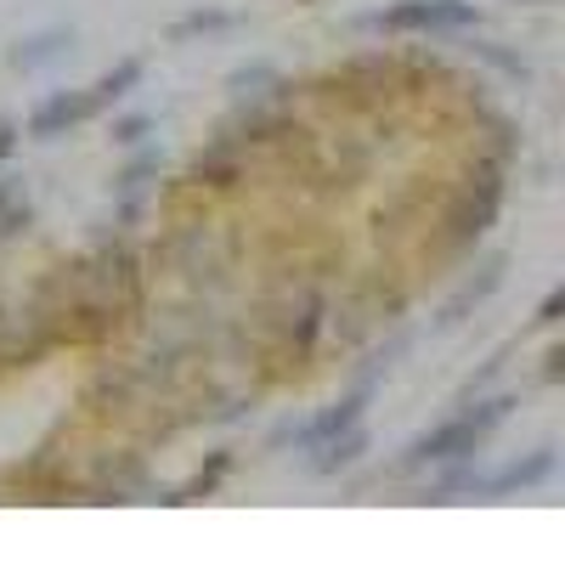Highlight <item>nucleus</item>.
<instances>
[{"mask_svg": "<svg viewBox=\"0 0 565 565\" xmlns=\"http://www.w3.org/2000/svg\"><path fill=\"white\" fill-rule=\"evenodd\" d=\"M509 407H514V396H487V402H476V407L452 413L447 424L424 430V436L402 452L396 476H418V469H441V463H458V458H476V452L487 447V436L509 418Z\"/></svg>", "mask_w": 565, "mask_h": 565, "instance_id": "nucleus-1", "label": "nucleus"}, {"mask_svg": "<svg viewBox=\"0 0 565 565\" xmlns=\"http://www.w3.org/2000/svg\"><path fill=\"white\" fill-rule=\"evenodd\" d=\"M476 23H481L476 0H396V7L362 18V29L373 34H463Z\"/></svg>", "mask_w": 565, "mask_h": 565, "instance_id": "nucleus-2", "label": "nucleus"}, {"mask_svg": "<svg viewBox=\"0 0 565 565\" xmlns=\"http://www.w3.org/2000/svg\"><path fill=\"white\" fill-rule=\"evenodd\" d=\"M362 413H367V385H356L351 396H340L334 407H322V413H317V418H306V424H289V430L277 436V447H295V452H317V447H328L334 436L356 430V424H362Z\"/></svg>", "mask_w": 565, "mask_h": 565, "instance_id": "nucleus-3", "label": "nucleus"}, {"mask_svg": "<svg viewBox=\"0 0 565 565\" xmlns=\"http://www.w3.org/2000/svg\"><path fill=\"white\" fill-rule=\"evenodd\" d=\"M554 476H559V452H554V447H537V452H526V458L498 463L492 476H481V469H476V492H469V498H514V492H537V487H548Z\"/></svg>", "mask_w": 565, "mask_h": 565, "instance_id": "nucleus-4", "label": "nucleus"}, {"mask_svg": "<svg viewBox=\"0 0 565 565\" xmlns=\"http://www.w3.org/2000/svg\"><path fill=\"white\" fill-rule=\"evenodd\" d=\"M498 204H503V170H487L469 193L458 199V210L447 215V238H452V249H469V244H481L487 238V226L498 221Z\"/></svg>", "mask_w": 565, "mask_h": 565, "instance_id": "nucleus-5", "label": "nucleus"}, {"mask_svg": "<svg viewBox=\"0 0 565 565\" xmlns=\"http://www.w3.org/2000/svg\"><path fill=\"white\" fill-rule=\"evenodd\" d=\"M90 119H97V103H90V90L79 85V90H52L45 103H34V114H29L23 130L34 141H57V136H68V130H79Z\"/></svg>", "mask_w": 565, "mask_h": 565, "instance_id": "nucleus-6", "label": "nucleus"}, {"mask_svg": "<svg viewBox=\"0 0 565 565\" xmlns=\"http://www.w3.org/2000/svg\"><path fill=\"white\" fill-rule=\"evenodd\" d=\"M68 45H74V29H40V34L18 40V52H12V68L34 74V68H45V63H57V57L68 52Z\"/></svg>", "mask_w": 565, "mask_h": 565, "instance_id": "nucleus-7", "label": "nucleus"}, {"mask_svg": "<svg viewBox=\"0 0 565 565\" xmlns=\"http://www.w3.org/2000/svg\"><path fill=\"white\" fill-rule=\"evenodd\" d=\"M136 85H141V57H119L103 79H90L85 90H90V103H97V114H108L114 103H125V97H130Z\"/></svg>", "mask_w": 565, "mask_h": 565, "instance_id": "nucleus-8", "label": "nucleus"}, {"mask_svg": "<svg viewBox=\"0 0 565 565\" xmlns=\"http://www.w3.org/2000/svg\"><path fill=\"white\" fill-rule=\"evenodd\" d=\"M362 452H367V436H362V424H356V430H345V436H334L328 447H317L306 458V469H311V476H340V469H351Z\"/></svg>", "mask_w": 565, "mask_h": 565, "instance_id": "nucleus-9", "label": "nucleus"}, {"mask_svg": "<svg viewBox=\"0 0 565 565\" xmlns=\"http://www.w3.org/2000/svg\"><path fill=\"white\" fill-rule=\"evenodd\" d=\"M226 29H238V12H221V7H199V12H186L175 18V40H199V34H226Z\"/></svg>", "mask_w": 565, "mask_h": 565, "instance_id": "nucleus-10", "label": "nucleus"}, {"mask_svg": "<svg viewBox=\"0 0 565 565\" xmlns=\"http://www.w3.org/2000/svg\"><path fill=\"white\" fill-rule=\"evenodd\" d=\"M153 175H159V148H141V153H136V159H130V164L119 170V181H114V193L136 204V199H141V186H148Z\"/></svg>", "mask_w": 565, "mask_h": 565, "instance_id": "nucleus-11", "label": "nucleus"}, {"mask_svg": "<svg viewBox=\"0 0 565 565\" xmlns=\"http://www.w3.org/2000/svg\"><path fill=\"white\" fill-rule=\"evenodd\" d=\"M148 130H153V114H125V119H114V141H119V148H141V141H148Z\"/></svg>", "mask_w": 565, "mask_h": 565, "instance_id": "nucleus-12", "label": "nucleus"}, {"mask_svg": "<svg viewBox=\"0 0 565 565\" xmlns=\"http://www.w3.org/2000/svg\"><path fill=\"white\" fill-rule=\"evenodd\" d=\"M23 226H29V199H18V204H7V210H0V244H7V238H18Z\"/></svg>", "mask_w": 565, "mask_h": 565, "instance_id": "nucleus-13", "label": "nucleus"}, {"mask_svg": "<svg viewBox=\"0 0 565 565\" xmlns=\"http://www.w3.org/2000/svg\"><path fill=\"white\" fill-rule=\"evenodd\" d=\"M18 141H23V125L18 119H0V159H12Z\"/></svg>", "mask_w": 565, "mask_h": 565, "instance_id": "nucleus-14", "label": "nucleus"}, {"mask_svg": "<svg viewBox=\"0 0 565 565\" xmlns=\"http://www.w3.org/2000/svg\"><path fill=\"white\" fill-rule=\"evenodd\" d=\"M559 311H565V289H548V300L537 306V322H543V328H554V322H559Z\"/></svg>", "mask_w": 565, "mask_h": 565, "instance_id": "nucleus-15", "label": "nucleus"}, {"mask_svg": "<svg viewBox=\"0 0 565 565\" xmlns=\"http://www.w3.org/2000/svg\"><path fill=\"white\" fill-rule=\"evenodd\" d=\"M23 199V186H18V175H0V210L7 204H18Z\"/></svg>", "mask_w": 565, "mask_h": 565, "instance_id": "nucleus-16", "label": "nucleus"}, {"mask_svg": "<svg viewBox=\"0 0 565 565\" xmlns=\"http://www.w3.org/2000/svg\"><path fill=\"white\" fill-rule=\"evenodd\" d=\"M537 7H548V0H537Z\"/></svg>", "mask_w": 565, "mask_h": 565, "instance_id": "nucleus-17", "label": "nucleus"}]
</instances>
